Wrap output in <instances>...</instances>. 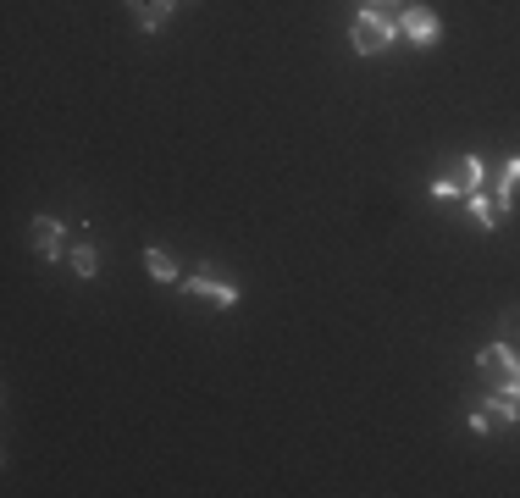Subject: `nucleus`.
<instances>
[{
  "instance_id": "obj_14",
  "label": "nucleus",
  "mask_w": 520,
  "mask_h": 498,
  "mask_svg": "<svg viewBox=\"0 0 520 498\" xmlns=\"http://www.w3.org/2000/svg\"><path fill=\"white\" fill-rule=\"evenodd\" d=\"M493 427H498V421H493L487 410H476V415H471V432H476V438H482V432H493Z\"/></svg>"
},
{
  "instance_id": "obj_15",
  "label": "nucleus",
  "mask_w": 520,
  "mask_h": 498,
  "mask_svg": "<svg viewBox=\"0 0 520 498\" xmlns=\"http://www.w3.org/2000/svg\"><path fill=\"white\" fill-rule=\"evenodd\" d=\"M515 399H520V388H515Z\"/></svg>"
},
{
  "instance_id": "obj_1",
  "label": "nucleus",
  "mask_w": 520,
  "mask_h": 498,
  "mask_svg": "<svg viewBox=\"0 0 520 498\" xmlns=\"http://www.w3.org/2000/svg\"><path fill=\"white\" fill-rule=\"evenodd\" d=\"M476 189H487L482 155H454L438 178H432V200H471Z\"/></svg>"
},
{
  "instance_id": "obj_7",
  "label": "nucleus",
  "mask_w": 520,
  "mask_h": 498,
  "mask_svg": "<svg viewBox=\"0 0 520 498\" xmlns=\"http://www.w3.org/2000/svg\"><path fill=\"white\" fill-rule=\"evenodd\" d=\"M128 6H133V23H139V28H161L178 0H128Z\"/></svg>"
},
{
  "instance_id": "obj_9",
  "label": "nucleus",
  "mask_w": 520,
  "mask_h": 498,
  "mask_svg": "<svg viewBox=\"0 0 520 498\" xmlns=\"http://www.w3.org/2000/svg\"><path fill=\"white\" fill-rule=\"evenodd\" d=\"M487 415H493L498 427H509V421H520V399H515V388H498L493 399H487Z\"/></svg>"
},
{
  "instance_id": "obj_11",
  "label": "nucleus",
  "mask_w": 520,
  "mask_h": 498,
  "mask_svg": "<svg viewBox=\"0 0 520 498\" xmlns=\"http://www.w3.org/2000/svg\"><path fill=\"white\" fill-rule=\"evenodd\" d=\"M144 272H150L155 283H178V261H172L166 249H144Z\"/></svg>"
},
{
  "instance_id": "obj_5",
  "label": "nucleus",
  "mask_w": 520,
  "mask_h": 498,
  "mask_svg": "<svg viewBox=\"0 0 520 498\" xmlns=\"http://www.w3.org/2000/svg\"><path fill=\"white\" fill-rule=\"evenodd\" d=\"M183 294H189V299H211V305H222V310L238 305V288L222 283V277H183Z\"/></svg>"
},
{
  "instance_id": "obj_6",
  "label": "nucleus",
  "mask_w": 520,
  "mask_h": 498,
  "mask_svg": "<svg viewBox=\"0 0 520 498\" xmlns=\"http://www.w3.org/2000/svg\"><path fill=\"white\" fill-rule=\"evenodd\" d=\"M28 244H34L39 255H61V222L56 216H34V222H28Z\"/></svg>"
},
{
  "instance_id": "obj_2",
  "label": "nucleus",
  "mask_w": 520,
  "mask_h": 498,
  "mask_svg": "<svg viewBox=\"0 0 520 498\" xmlns=\"http://www.w3.org/2000/svg\"><path fill=\"white\" fill-rule=\"evenodd\" d=\"M393 34H399V17H382V12H360L355 28H349V45L360 50V56H377V50L393 45Z\"/></svg>"
},
{
  "instance_id": "obj_12",
  "label": "nucleus",
  "mask_w": 520,
  "mask_h": 498,
  "mask_svg": "<svg viewBox=\"0 0 520 498\" xmlns=\"http://www.w3.org/2000/svg\"><path fill=\"white\" fill-rule=\"evenodd\" d=\"M72 272H78V277H95V272H100L95 244H72Z\"/></svg>"
},
{
  "instance_id": "obj_4",
  "label": "nucleus",
  "mask_w": 520,
  "mask_h": 498,
  "mask_svg": "<svg viewBox=\"0 0 520 498\" xmlns=\"http://www.w3.org/2000/svg\"><path fill=\"white\" fill-rule=\"evenodd\" d=\"M399 34L415 39V45H438L443 23H438V12H426V6H404V12H399Z\"/></svg>"
},
{
  "instance_id": "obj_8",
  "label": "nucleus",
  "mask_w": 520,
  "mask_h": 498,
  "mask_svg": "<svg viewBox=\"0 0 520 498\" xmlns=\"http://www.w3.org/2000/svg\"><path fill=\"white\" fill-rule=\"evenodd\" d=\"M471 216H476V227H487V233H493V227L504 222V205H498L487 189H476V194H471Z\"/></svg>"
},
{
  "instance_id": "obj_13",
  "label": "nucleus",
  "mask_w": 520,
  "mask_h": 498,
  "mask_svg": "<svg viewBox=\"0 0 520 498\" xmlns=\"http://www.w3.org/2000/svg\"><path fill=\"white\" fill-rule=\"evenodd\" d=\"M366 12H382V17H399L404 6H399V0H366Z\"/></svg>"
},
{
  "instance_id": "obj_10",
  "label": "nucleus",
  "mask_w": 520,
  "mask_h": 498,
  "mask_svg": "<svg viewBox=\"0 0 520 498\" xmlns=\"http://www.w3.org/2000/svg\"><path fill=\"white\" fill-rule=\"evenodd\" d=\"M515 194H520V155H515V161H504V166H498V189H493V200L509 211V200H515Z\"/></svg>"
},
{
  "instance_id": "obj_3",
  "label": "nucleus",
  "mask_w": 520,
  "mask_h": 498,
  "mask_svg": "<svg viewBox=\"0 0 520 498\" xmlns=\"http://www.w3.org/2000/svg\"><path fill=\"white\" fill-rule=\"evenodd\" d=\"M476 366H482V377L493 382V388H520V349L515 344H487L482 355H476Z\"/></svg>"
}]
</instances>
